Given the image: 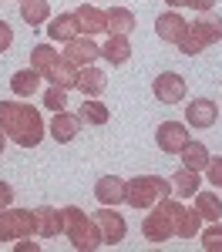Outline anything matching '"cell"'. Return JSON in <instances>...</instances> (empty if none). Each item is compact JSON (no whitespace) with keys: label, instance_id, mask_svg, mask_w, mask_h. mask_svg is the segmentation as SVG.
<instances>
[{"label":"cell","instance_id":"6da1fadb","mask_svg":"<svg viewBox=\"0 0 222 252\" xmlns=\"http://www.w3.org/2000/svg\"><path fill=\"white\" fill-rule=\"evenodd\" d=\"M0 131L20 148H34L44 138V118L31 104L17 101H0Z\"/></svg>","mask_w":222,"mask_h":252},{"label":"cell","instance_id":"7a4b0ae2","mask_svg":"<svg viewBox=\"0 0 222 252\" xmlns=\"http://www.w3.org/2000/svg\"><path fill=\"white\" fill-rule=\"evenodd\" d=\"M61 212H64V235L71 239L74 249L91 252V249H101V246H104L95 215H84L78 205H67V209H61Z\"/></svg>","mask_w":222,"mask_h":252},{"label":"cell","instance_id":"3957f363","mask_svg":"<svg viewBox=\"0 0 222 252\" xmlns=\"http://www.w3.org/2000/svg\"><path fill=\"white\" fill-rule=\"evenodd\" d=\"M159 198H172V178L161 175H138L125 182V202L131 209H152Z\"/></svg>","mask_w":222,"mask_h":252},{"label":"cell","instance_id":"277c9868","mask_svg":"<svg viewBox=\"0 0 222 252\" xmlns=\"http://www.w3.org/2000/svg\"><path fill=\"white\" fill-rule=\"evenodd\" d=\"M189 141H192V135H189V128L182 121H165V125H159V131H155V145H159L165 155H179Z\"/></svg>","mask_w":222,"mask_h":252},{"label":"cell","instance_id":"5b68a950","mask_svg":"<svg viewBox=\"0 0 222 252\" xmlns=\"http://www.w3.org/2000/svg\"><path fill=\"white\" fill-rule=\"evenodd\" d=\"M95 222H98L101 229V239H104V246H118L125 242V235H128V225H125V219H121L111 205H104L101 212H95Z\"/></svg>","mask_w":222,"mask_h":252},{"label":"cell","instance_id":"8992f818","mask_svg":"<svg viewBox=\"0 0 222 252\" xmlns=\"http://www.w3.org/2000/svg\"><path fill=\"white\" fill-rule=\"evenodd\" d=\"M152 94L159 97L161 104H179V101H185V81L175 71H165L152 81Z\"/></svg>","mask_w":222,"mask_h":252},{"label":"cell","instance_id":"52a82bcc","mask_svg":"<svg viewBox=\"0 0 222 252\" xmlns=\"http://www.w3.org/2000/svg\"><path fill=\"white\" fill-rule=\"evenodd\" d=\"M61 232H64V212H61V209H51V205L34 209V235L54 239V235H61Z\"/></svg>","mask_w":222,"mask_h":252},{"label":"cell","instance_id":"ba28073f","mask_svg":"<svg viewBox=\"0 0 222 252\" xmlns=\"http://www.w3.org/2000/svg\"><path fill=\"white\" fill-rule=\"evenodd\" d=\"M216 118H219V104L209 101V97H192L189 108H185V121L192 128H212Z\"/></svg>","mask_w":222,"mask_h":252},{"label":"cell","instance_id":"9c48e42d","mask_svg":"<svg viewBox=\"0 0 222 252\" xmlns=\"http://www.w3.org/2000/svg\"><path fill=\"white\" fill-rule=\"evenodd\" d=\"M64 61H71L74 67H88L95 58H101V47L95 44L91 37H74V40H67V47H64V54H61Z\"/></svg>","mask_w":222,"mask_h":252},{"label":"cell","instance_id":"30bf717a","mask_svg":"<svg viewBox=\"0 0 222 252\" xmlns=\"http://www.w3.org/2000/svg\"><path fill=\"white\" fill-rule=\"evenodd\" d=\"M141 232H145V239H148V242H168V239L175 235V225H172V219H168V215L155 205V209H152V215H145Z\"/></svg>","mask_w":222,"mask_h":252},{"label":"cell","instance_id":"8fae6325","mask_svg":"<svg viewBox=\"0 0 222 252\" xmlns=\"http://www.w3.org/2000/svg\"><path fill=\"white\" fill-rule=\"evenodd\" d=\"M81 131V118L71 115V111H54V121H51V138L58 141V145H67V141H74Z\"/></svg>","mask_w":222,"mask_h":252},{"label":"cell","instance_id":"7c38bea8","mask_svg":"<svg viewBox=\"0 0 222 252\" xmlns=\"http://www.w3.org/2000/svg\"><path fill=\"white\" fill-rule=\"evenodd\" d=\"M95 195H98L101 205H121L125 202V182H121L118 175H101L98 185H95Z\"/></svg>","mask_w":222,"mask_h":252},{"label":"cell","instance_id":"4fadbf2b","mask_svg":"<svg viewBox=\"0 0 222 252\" xmlns=\"http://www.w3.org/2000/svg\"><path fill=\"white\" fill-rule=\"evenodd\" d=\"M101 58L108 61L111 67H121L125 61L131 58V40H128V34H111V37L104 40V47H101Z\"/></svg>","mask_w":222,"mask_h":252},{"label":"cell","instance_id":"5bb4252c","mask_svg":"<svg viewBox=\"0 0 222 252\" xmlns=\"http://www.w3.org/2000/svg\"><path fill=\"white\" fill-rule=\"evenodd\" d=\"M185 27H189V24H185V17H182V14H175V10H172V14H161V17L155 20V34H159L165 44H175V40L185 34Z\"/></svg>","mask_w":222,"mask_h":252},{"label":"cell","instance_id":"9a60e30c","mask_svg":"<svg viewBox=\"0 0 222 252\" xmlns=\"http://www.w3.org/2000/svg\"><path fill=\"white\" fill-rule=\"evenodd\" d=\"M104 31L108 34H131L135 31V14L128 7H111L104 10Z\"/></svg>","mask_w":222,"mask_h":252},{"label":"cell","instance_id":"2e32d148","mask_svg":"<svg viewBox=\"0 0 222 252\" xmlns=\"http://www.w3.org/2000/svg\"><path fill=\"white\" fill-rule=\"evenodd\" d=\"M47 34H51V40H74L81 34L78 27V17L74 14H58V17H51V27H47Z\"/></svg>","mask_w":222,"mask_h":252},{"label":"cell","instance_id":"e0dca14e","mask_svg":"<svg viewBox=\"0 0 222 252\" xmlns=\"http://www.w3.org/2000/svg\"><path fill=\"white\" fill-rule=\"evenodd\" d=\"M192 31H195V37L209 47V44H219L222 40V20L219 17H212V14H202L195 24H189Z\"/></svg>","mask_w":222,"mask_h":252},{"label":"cell","instance_id":"ac0fdd59","mask_svg":"<svg viewBox=\"0 0 222 252\" xmlns=\"http://www.w3.org/2000/svg\"><path fill=\"white\" fill-rule=\"evenodd\" d=\"M74 17H78L81 34H98V31H104V10H98L95 3H81L78 10H74Z\"/></svg>","mask_w":222,"mask_h":252},{"label":"cell","instance_id":"d6986e66","mask_svg":"<svg viewBox=\"0 0 222 252\" xmlns=\"http://www.w3.org/2000/svg\"><path fill=\"white\" fill-rule=\"evenodd\" d=\"M78 74H81V67H74L71 61L61 58L58 64H54V67L44 74V78L51 81V84H58V88H67V91H71V88H78Z\"/></svg>","mask_w":222,"mask_h":252},{"label":"cell","instance_id":"ffe728a7","mask_svg":"<svg viewBox=\"0 0 222 252\" xmlns=\"http://www.w3.org/2000/svg\"><path fill=\"white\" fill-rule=\"evenodd\" d=\"M78 88L84 91L88 97H98L104 94V88H108V81H104V71H98V67H81V74H78Z\"/></svg>","mask_w":222,"mask_h":252},{"label":"cell","instance_id":"44dd1931","mask_svg":"<svg viewBox=\"0 0 222 252\" xmlns=\"http://www.w3.org/2000/svg\"><path fill=\"white\" fill-rule=\"evenodd\" d=\"M195 192H199V172H192V168H179V172L172 175V195H179V198H192Z\"/></svg>","mask_w":222,"mask_h":252},{"label":"cell","instance_id":"7402d4cb","mask_svg":"<svg viewBox=\"0 0 222 252\" xmlns=\"http://www.w3.org/2000/svg\"><path fill=\"white\" fill-rule=\"evenodd\" d=\"M20 17L31 27H40V24L51 20V3L47 0H20Z\"/></svg>","mask_w":222,"mask_h":252},{"label":"cell","instance_id":"603a6c76","mask_svg":"<svg viewBox=\"0 0 222 252\" xmlns=\"http://www.w3.org/2000/svg\"><path fill=\"white\" fill-rule=\"evenodd\" d=\"M37 88H40V74L34 67H24V71H17V74L10 78V91L17 97H31Z\"/></svg>","mask_w":222,"mask_h":252},{"label":"cell","instance_id":"cb8c5ba5","mask_svg":"<svg viewBox=\"0 0 222 252\" xmlns=\"http://www.w3.org/2000/svg\"><path fill=\"white\" fill-rule=\"evenodd\" d=\"M179 155H182V168H192V172H202L209 165V148L202 141H189Z\"/></svg>","mask_w":222,"mask_h":252},{"label":"cell","instance_id":"d4e9b609","mask_svg":"<svg viewBox=\"0 0 222 252\" xmlns=\"http://www.w3.org/2000/svg\"><path fill=\"white\" fill-rule=\"evenodd\" d=\"M199 229H202L199 209H182L179 219H175V235L179 239H192V235H199Z\"/></svg>","mask_w":222,"mask_h":252},{"label":"cell","instance_id":"484cf974","mask_svg":"<svg viewBox=\"0 0 222 252\" xmlns=\"http://www.w3.org/2000/svg\"><path fill=\"white\" fill-rule=\"evenodd\" d=\"M58 61H61V58H58V51H54L51 44H37V47L31 51V67L37 71L40 78H44V74H47V71H51Z\"/></svg>","mask_w":222,"mask_h":252},{"label":"cell","instance_id":"4316f807","mask_svg":"<svg viewBox=\"0 0 222 252\" xmlns=\"http://www.w3.org/2000/svg\"><path fill=\"white\" fill-rule=\"evenodd\" d=\"M78 118H81V125H108V108L101 104L98 97H88L84 104L78 108Z\"/></svg>","mask_w":222,"mask_h":252},{"label":"cell","instance_id":"83f0119b","mask_svg":"<svg viewBox=\"0 0 222 252\" xmlns=\"http://www.w3.org/2000/svg\"><path fill=\"white\" fill-rule=\"evenodd\" d=\"M195 209H199V215L205 222H219L222 202H219V195H212V192H195Z\"/></svg>","mask_w":222,"mask_h":252},{"label":"cell","instance_id":"f1b7e54d","mask_svg":"<svg viewBox=\"0 0 222 252\" xmlns=\"http://www.w3.org/2000/svg\"><path fill=\"white\" fill-rule=\"evenodd\" d=\"M10 225H14V235L17 239L34 235V212L31 209H10Z\"/></svg>","mask_w":222,"mask_h":252},{"label":"cell","instance_id":"f546056e","mask_svg":"<svg viewBox=\"0 0 222 252\" xmlns=\"http://www.w3.org/2000/svg\"><path fill=\"white\" fill-rule=\"evenodd\" d=\"M44 108H51V111H64V108H67V88L51 84V88L44 91Z\"/></svg>","mask_w":222,"mask_h":252},{"label":"cell","instance_id":"4dcf8cb0","mask_svg":"<svg viewBox=\"0 0 222 252\" xmlns=\"http://www.w3.org/2000/svg\"><path fill=\"white\" fill-rule=\"evenodd\" d=\"M175 44H179V51H182V54H189V58H195L202 47H205V44H202V40L195 37V31H192V27H185V34H182V37L175 40Z\"/></svg>","mask_w":222,"mask_h":252},{"label":"cell","instance_id":"1f68e13d","mask_svg":"<svg viewBox=\"0 0 222 252\" xmlns=\"http://www.w3.org/2000/svg\"><path fill=\"white\" fill-rule=\"evenodd\" d=\"M202 249L205 252H222V225H209L205 232H202Z\"/></svg>","mask_w":222,"mask_h":252},{"label":"cell","instance_id":"d6a6232c","mask_svg":"<svg viewBox=\"0 0 222 252\" xmlns=\"http://www.w3.org/2000/svg\"><path fill=\"white\" fill-rule=\"evenodd\" d=\"M205 175H209V182L222 189V158H209V165H205Z\"/></svg>","mask_w":222,"mask_h":252},{"label":"cell","instance_id":"836d02e7","mask_svg":"<svg viewBox=\"0 0 222 252\" xmlns=\"http://www.w3.org/2000/svg\"><path fill=\"white\" fill-rule=\"evenodd\" d=\"M10 239H17L10 225V209H0V242H10Z\"/></svg>","mask_w":222,"mask_h":252},{"label":"cell","instance_id":"e575fe53","mask_svg":"<svg viewBox=\"0 0 222 252\" xmlns=\"http://www.w3.org/2000/svg\"><path fill=\"white\" fill-rule=\"evenodd\" d=\"M10 44H14V31H10V24H7V20H0V54H3Z\"/></svg>","mask_w":222,"mask_h":252},{"label":"cell","instance_id":"d590c367","mask_svg":"<svg viewBox=\"0 0 222 252\" xmlns=\"http://www.w3.org/2000/svg\"><path fill=\"white\" fill-rule=\"evenodd\" d=\"M10 202H14V189L0 178V209H10Z\"/></svg>","mask_w":222,"mask_h":252},{"label":"cell","instance_id":"8d00e7d4","mask_svg":"<svg viewBox=\"0 0 222 252\" xmlns=\"http://www.w3.org/2000/svg\"><path fill=\"white\" fill-rule=\"evenodd\" d=\"M14 249H17V252H40V242H31V235H27V239H24V242H17Z\"/></svg>","mask_w":222,"mask_h":252},{"label":"cell","instance_id":"74e56055","mask_svg":"<svg viewBox=\"0 0 222 252\" xmlns=\"http://www.w3.org/2000/svg\"><path fill=\"white\" fill-rule=\"evenodd\" d=\"M212 3H216V0H189V7H195V10H202V14H209Z\"/></svg>","mask_w":222,"mask_h":252},{"label":"cell","instance_id":"f35d334b","mask_svg":"<svg viewBox=\"0 0 222 252\" xmlns=\"http://www.w3.org/2000/svg\"><path fill=\"white\" fill-rule=\"evenodd\" d=\"M165 3H172V7H189V0H165Z\"/></svg>","mask_w":222,"mask_h":252},{"label":"cell","instance_id":"ab89813d","mask_svg":"<svg viewBox=\"0 0 222 252\" xmlns=\"http://www.w3.org/2000/svg\"><path fill=\"white\" fill-rule=\"evenodd\" d=\"M3 145H7V135L0 131V155H3Z\"/></svg>","mask_w":222,"mask_h":252}]
</instances>
